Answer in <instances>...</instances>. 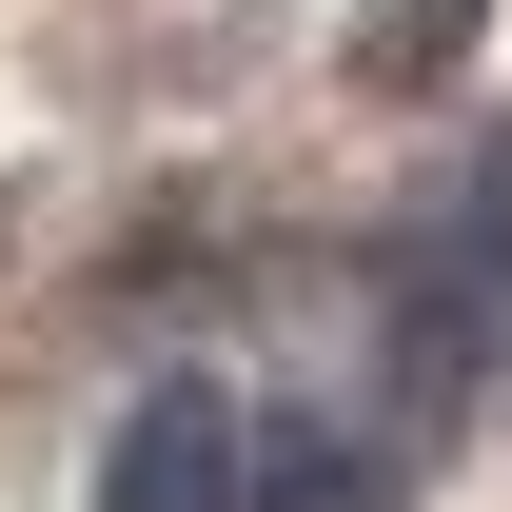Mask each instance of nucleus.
Here are the masks:
<instances>
[{
	"mask_svg": "<svg viewBox=\"0 0 512 512\" xmlns=\"http://www.w3.org/2000/svg\"><path fill=\"white\" fill-rule=\"evenodd\" d=\"M493 316H512V138L473 158V197L434 217V256L394 276V355H414V375H473Z\"/></svg>",
	"mask_w": 512,
	"mask_h": 512,
	"instance_id": "1",
	"label": "nucleus"
},
{
	"mask_svg": "<svg viewBox=\"0 0 512 512\" xmlns=\"http://www.w3.org/2000/svg\"><path fill=\"white\" fill-rule=\"evenodd\" d=\"M99 512H256V434L217 375H158L119 414V453H99Z\"/></svg>",
	"mask_w": 512,
	"mask_h": 512,
	"instance_id": "2",
	"label": "nucleus"
},
{
	"mask_svg": "<svg viewBox=\"0 0 512 512\" xmlns=\"http://www.w3.org/2000/svg\"><path fill=\"white\" fill-rule=\"evenodd\" d=\"M453 40H473V0H355V60L375 79H434Z\"/></svg>",
	"mask_w": 512,
	"mask_h": 512,
	"instance_id": "3",
	"label": "nucleus"
}]
</instances>
